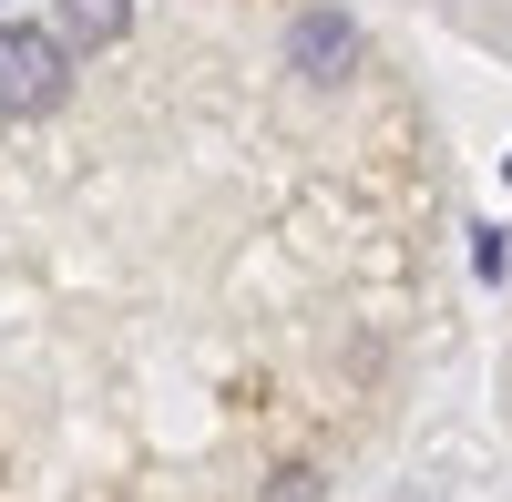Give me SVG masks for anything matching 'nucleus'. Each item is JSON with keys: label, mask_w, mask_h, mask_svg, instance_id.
Here are the masks:
<instances>
[{"label": "nucleus", "mask_w": 512, "mask_h": 502, "mask_svg": "<svg viewBox=\"0 0 512 502\" xmlns=\"http://www.w3.org/2000/svg\"><path fill=\"white\" fill-rule=\"evenodd\" d=\"M72 93V41L41 21H0V123H31Z\"/></svg>", "instance_id": "f257e3e1"}, {"label": "nucleus", "mask_w": 512, "mask_h": 502, "mask_svg": "<svg viewBox=\"0 0 512 502\" xmlns=\"http://www.w3.org/2000/svg\"><path fill=\"white\" fill-rule=\"evenodd\" d=\"M359 62V21L349 11H297V31H287V72L297 82H338Z\"/></svg>", "instance_id": "f03ea898"}, {"label": "nucleus", "mask_w": 512, "mask_h": 502, "mask_svg": "<svg viewBox=\"0 0 512 502\" xmlns=\"http://www.w3.org/2000/svg\"><path fill=\"white\" fill-rule=\"evenodd\" d=\"M52 31L72 52H113V41L134 31V0H52Z\"/></svg>", "instance_id": "7ed1b4c3"}]
</instances>
